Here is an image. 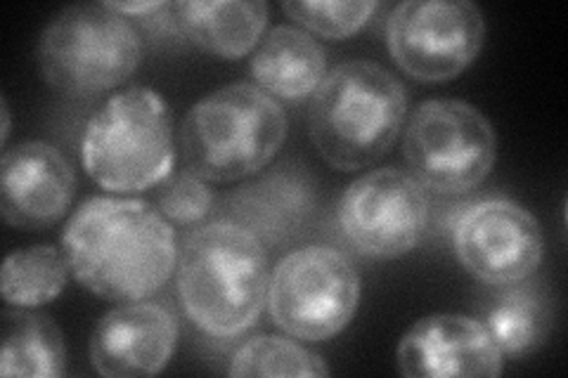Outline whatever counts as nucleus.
I'll list each match as a JSON object with an SVG mask.
<instances>
[{"label":"nucleus","instance_id":"f257e3e1","mask_svg":"<svg viewBox=\"0 0 568 378\" xmlns=\"http://www.w3.org/2000/svg\"><path fill=\"white\" fill-rule=\"evenodd\" d=\"M62 251L85 289L110 300H145L169 282L178 260L164 215L145 202L114 196H93L77 208Z\"/></svg>","mask_w":568,"mask_h":378},{"label":"nucleus","instance_id":"f03ea898","mask_svg":"<svg viewBox=\"0 0 568 378\" xmlns=\"http://www.w3.org/2000/svg\"><path fill=\"white\" fill-rule=\"evenodd\" d=\"M268 256L252 232L219 221L192 232L178 260V296L202 331L230 338L258 319L268 292Z\"/></svg>","mask_w":568,"mask_h":378},{"label":"nucleus","instance_id":"7ed1b4c3","mask_svg":"<svg viewBox=\"0 0 568 378\" xmlns=\"http://www.w3.org/2000/svg\"><path fill=\"white\" fill-rule=\"evenodd\" d=\"M407 114V90L377 62L351 60L334 67L317 85L308 129L329 166L358 171L394 145Z\"/></svg>","mask_w":568,"mask_h":378},{"label":"nucleus","instance_id":"20e7f679","mask_svg":"<svg viewBox=\"0 0 568 378\" xmlns=\"http://www.w3.org/2000/svg\"><path fill=\"white\" fill-rule=\"evenodd\" d=\"M287 137L282 106L252 83L213 90L187 112L181 129L185 164L211 183H233L265 168Z\"/></svg>","mask_w":568,"mask_h":378},{"label":"nucleus","instance_id":"39448f33","mask_svg":"<svg viewBox=\"0 0 568 378\" xmlns=\"http://www.w3.org/2000/svg\"><path fill=\"white\" fill-rule=\"evenodd\" d=\"M83 166L112 192H142L164 183L175 164L173 125L164 98L152 88L112 95L85 125Z\"/></svg>","mask_w":568,"mask_h":378},{"label":"nucleus","instance_id":"423d86ee","mask_svg":"<svg viewBox=\"0 0 568 378\" xmlns=\"http://www.w3.org/2000/svg\"><path fill=\"white\" fill-rule=\"evenodd\" d=\"M142 62V39L129 17L106 3L69 6L39 41L43 79L69 98H95L126 81Z\"/></svg>","mask_w":568,"mask_h":378},{"label":"nucleus","instance_id":"0eeeda50","mask_svg":"<svg viewBox=\"0 0 568 378\" xmlns=\"http://www.w3.org/2000/svg\"><path fill=\"white\" fill-rule=\"evenodd\" d=\"M490 121L465 100H426L403 135V154L422 187L462 194L481 185L495 166Z\"/></svg>","mask_w":568,"mask_h":378},{"label":"nucleus","instance_id":"6e6552de","mask_svg":"<svg viewBox=\"0 0 568 378\" xmlns=\"http://www.w3.org/2000/svg\"><path fill=\"white\" fill-rule=\"evenodd\" d=\"M361 303V277L339 251L304 246L284 256L268 279V308L277 327L304 340L344 331Z\"/></svg>","mask_w":568,"mask_h":378},{"label":"nucleus","instance_id":"1a4fd4ad","mask_svg":"<svg viewBox=\"0 0 568 378\" xmlns=\"http://www.w3.org/2000/svg\"><path fill=\"white\" fill-rule=\"evenodd\" d=\"M486 20L469 0H407L386 22L390 58L417 81H450L481 52Z\"/></svg>","mask_w":568,"mask_h":378},{"label":"nucleus","instance_id":"9d476101","mask_svg":"<svg viewBox=\"0 0 568 378\" xmlns=\"http://www.w3.org/2000/svg\"><path fill=\"white\" fill-rule=\"evenodd\" d=\"M429 221V200L413 175L379 168L361 175L339 202V225L355 251L369 258H398L413 251Z\"/></svg>","mask_w":568,"mask_h":378},{"label":"nucleus","instance_id":"9b49d317","mask_svg":"<svg viewBox=\"0 0 568 378\" xmlns=\"http://www.w3.org/2000/svg\"><path fill=\"white\" fill-rule=\"evenodd\" d=\"M542 229L536 215L507 200L469 206L455 225V251L467 273L488 284H514L542 260Z\"/></svg>","mask_w":568,"mask_h":378},{"label":"nucleus","instance_id":"f8f14e48","mask_svg":"<svg viewBox=\"0 0 568 378\" xmlns=\"http://www.w3.org/2000/svg\"><path fill=\"white\" fill-rule=\"evenodd\" d=\"M77 190L67 156L41 140L20 142L0 164V211L20 229H48L67 213Z\"/></svg>","mask_w":568,"mask_h":378},{"label":"nucleus","instance_id":"ddd939ff","mask_svg":"<svg viewBox=\"0 0 568 378\" xmlns=\"http://www.w3.org/2000/svg\"><path fill=\"white\" fill-rule=\"evenodd\" d=\"M398 369L407 378L500 376L503 350L484 321L432 315L415 321L398 344Z\"/></svg>","mask_w":568,"mask_h":378},{"label":"nucleus","instance_id":"4468645a","mask_svg":"<svg viewBox=\"0 0 568 378\" xmlns=\"http://www.w3.org/2000/svg\"><path fill=\"white\" fill-rule=\"evenodd\" d=\"M178 321L164 305L129 300L106 313L91 338V362L110 378L154 376L173 357Z\"/></svg>","mask_w":568,"mask_h":378},{"label":"nucleus","instance_id":"2eb2a0df","mask_svg":"<svg viewBox=\"0 0 568 378\" xmlns=\"http://www.w3.org/2000/svg\"><path fill=\"white\" fill-rule=\"evenodd\" d=\"M317 206L315 183L304 166L280 164L227 196L230 223L248 229L261 244L280 246L311 223Z\"/></svg>","mask_w":568,"mask_h":378},{"label":"nucleus","instance_id":"dca6fc26","mask_svg":"<svg viewBox=\"0 0 568 378\" xmlns=\"http://www.w3.org/2000/svg\"><path fill=\"white\" fill-rule=\"evenodd\" d=\"M171 12L192 43L225 60L246 55L268 24V6L258 0H183Z\"/></svg>","mask_w":568,"mask_h":378},{"label":"nucleus","instance_id":"f3484780","mask_svg":"<svg viewBox=\"0 0 568 378\" xmlns=\"http://www.w3.org/2000/svg\"><path fill=\"white\" fill-rule=\"evenodd\" d=\"M252 71L265 93L301 100L315 93L327 71V55L311 33L296 27H275L261 41Z\"/></svg>","mask_w":568,"mask_h":378},{"label":"nucleus","instance_id":"a211bd4d","mask_svg":"<svg viewBox=\"0 0 568 378\" xmlns=\"http://www.w3.org/2000/svg\"><path fill=\"white\" fill-rule=\"evenodd\" d=\"M67 371L62 331L48 315L8 310L0 353V374L52 378Z\"/></svg>","mask_w":568,"mask_h":378},{"label":"nucleus","instance_id":"6ab92c4d","mask_svg":"<svg viewBox=\"0 0 568 378\" xmlns=\"http://www.w3.org/2000/svg\"><path fill=\"white\" fill-rule=\"evenodd\" d=\"M69 269L64 251L50 244L12 251L3 263L0 289L12 308H41L64 292Z\"/></svg>","mask_w":568,"mask_h":378},{"label":"nucleus","instance_id":"aec40b11","mask_svg":"<svg viewBox=\"0 0 568 378\" xmlns=\"http://www.w3.org/2000/svg\"><path fill=\"white\" fill-rule=\"evenodd\" d=\"M230 376H329L323 357L280 336H256L233 355Z\"/></svg>","mask_w":568,"mask_h":378},{"label":"nucleus","instance_id":"412c9836","mask_svg":"<svg viewBox=\"0 0 568 378\" xmlns=\"http://www.w3.org/2000/svg\"><path fill=\"white\" fill-rule=\"evenodd\" d=\"M545 300L526 289L509 292L495 300L486 327L503 353H524L538 346L547 331Z\"/></svg>","mask_w":568,"mask_h":378},{"label":"nucleus","instance_id":"4be33fe9","mask_svg":"<svg viewBox=\"0 0 568 378\" xmlns=\"http://www.w3.org/2000/svg\"><path fill=\"white\" fill-rule=\"evenodd\" d=\"M294 22L327 39H344L367 24L377 3L361 0V3H339V0H290L282 3Z\"/></svg>","mask_w":568,"mask_h":378},{"label":"nucleus","instance_id":"5701e85b","mask_svg":"<svg viewBox=\"0 0 568 378\" xmlns=\"http://www.w3.org/2000/svg\"><path fill=\"white\" fill-rule=\"evenodd\" d=\"M213 194L209 192L204 177L197 173H178L164 180V187L159 192V208L169 221L192 225L204 221L211 213Z\"/></svg>","mask_w":568,"mask_h":378},{"label":"nucleus","instance_id":"b1692460","mask_svg":"<svg viewBox=\"0 0 568 378\" xmlns=\"http://www.w3.org/2000/svg\"><path fill=\"white\" fill-rule=\"evenodd\" d=\"M112 10L121 12L123 17L126 14H145V12H156L166 8V3H162V0H148V3H106Z\"/></svg>","mask_w":568,"mask_h":378},{"label":"nucleus","instance_id":"393cba45","mask_svg":"<svg viewBox=\"0 0 568 378\" xmlns=\"http://www.w3.org/2000/svg\"><path fill=\"white\" fill-rule=\"evenodd\" d=\"M0 106H3V110H0V116H3V133H0V142H8V137H10V106H8V100L3 98L0 100Z\"/></svg>","mask_w":568,"mask_h":378}]
</instances>
